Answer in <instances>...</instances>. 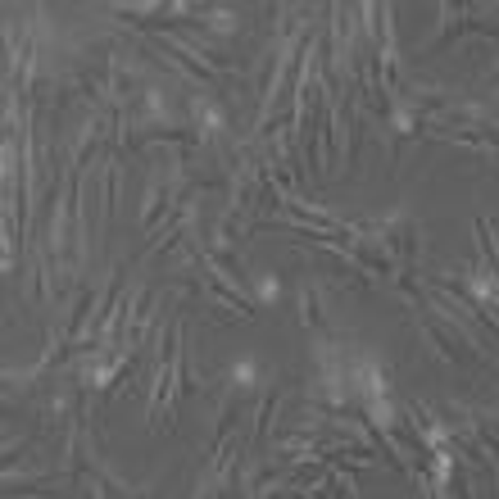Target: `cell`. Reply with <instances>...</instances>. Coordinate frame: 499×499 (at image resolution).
Masks as SVG:
<instances>
[{
  "label": "cell",
  "instance_id": "6da1fadb",
  "mask_svg": "<svg viewBox=\"0 0 499 499\" xmlns=\"http://www.w3.org/2000/svg\"><path fill=\"white\" fill-rule=\"evenodd\" d=\"M259 295H263V300H277V295H282V286H277V277H259Z\"/></svg>",
  "mask_w": 499,
  "mask_h": 499
}]
</instances>
